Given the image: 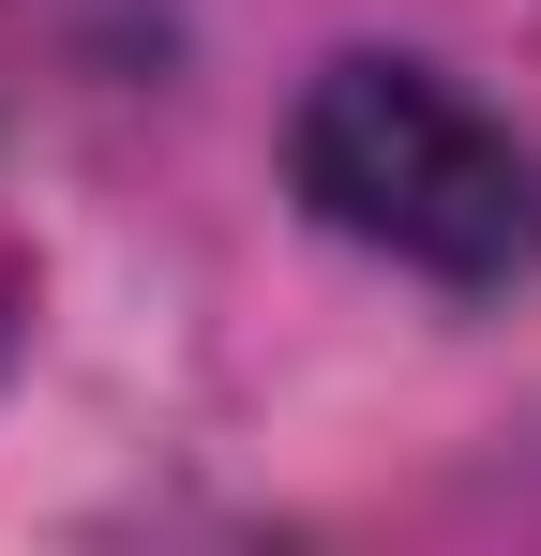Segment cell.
Listing matches in <instances>:
<instances>
[{
  "instance_id": "cell-2",
  "label": "cell",
  "mask_w": 541,
  "mask_h": 556,
  "mask_svg": "<svg viewBox=\"0 0 541 556\" xmlns=\"http://www.w3.org/2000/svg\"><path fill=\"white\" fill-rule=\"evenodd\" d=\"M15 301H30V271H15V226H0V331H15Z\"/></svg>"
},
{
  "instance_id": "cell-1",
  "label": "cell",
  "mask_w": 541,
  "mask_h": 556,
  "mask_svg": "<svg viewBox=\"0 0 541 556\" xmlns=\"http://www.w3.org/2000/svg\"><path fill=\"white\" fill-rule=\"evenodd\" d=\"M286 166L316 195V226H347L437 286L541 271V151L481 91H451L437 61H331L286 121Z\"/></svg>"
}]
</instances>
